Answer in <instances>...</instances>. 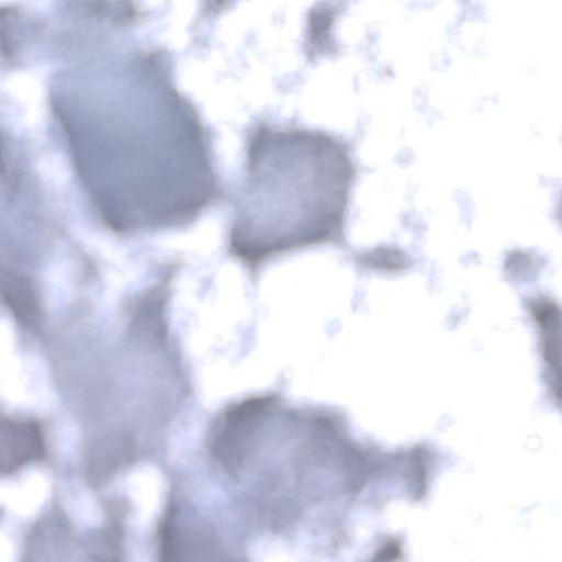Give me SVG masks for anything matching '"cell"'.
<instances>
[{
	"label": "cell",
	"mask_w": 562,
	"mask_h": 562,
	"mask_svg": "<svg viewBox=\"0 0 562 562\" xmlns=\"http://www.w3.org/2000/svg\"><path fill=\"white\" fill-rule=\"evenodd\" d=\"M58 122L90 213L112 235L182 231L225 198L212 137L177 95L106 102Z\"/></svg>",
	"instance_id": "6da1fadb"
},
{
	"label": "cell",
	"mask_w": 562,
	"mask_h": 562,
	"mask_svg": "<svg viewBox=\"0 0 562 562\" xmlns=\"http://www.w3.org/2000/svg\"><path fill=\"white\" fill-rule=\"evenodd\" d=\"M353 178L346 146L331 135L251 125L226 252L255 279L276 259L340 240Z\"/></svg>",
	"instance_id": "7a4b0ae2"
},
{
	"label": "cell",
	"mask_w": 562,
	"mask_h": 562,
	"mask_svg": "<svg viewBox=\"0 0 562 562\" xmlns=\"http://www.w3.org/2000/svg\"><path fill=\"white\" fill-rule=\"evenodd\" d=\"M44 436L33 419L0 415V475H9L44 454Z\"/></svg>",
	"instance_id": "3957f363"
},
{
	"label": "cell",
	"mask_w": 562,
	"mask_h": 562,
	"mask_svg": "<svg viewBox=\"0 0 562 562\" xmlns=\"http://www.w3.org/2000/svg\"><path fill=\"white\" fill-rule=\"evenodd\" d=\"M544 314H539L537 312V321L540 323L542 330L541 338V352L543 355V360L546 362L548 369L549 379L552 381V386H557L560 390V362H559V344H560V322L557 321L559 317L554 316L552 313V306L550 305L548 310H544Z\"/></svg>",
	"instance_id": "277c9868"
}]
</instances>
